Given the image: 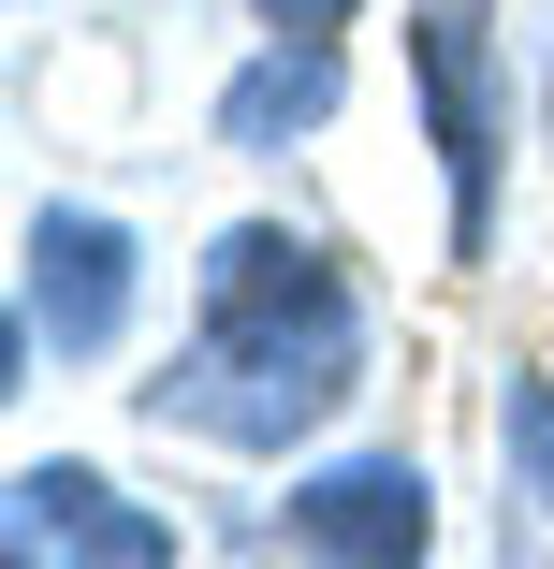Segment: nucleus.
<instances>
[{
    "instance_id": "1",
    "label": "nucleus",
    "mask_w": 554,
    "mask_h": 569,
    "mask_svg": "<svg viewBox=\"0 0 554 569\" xmlns=\"http://www.w3.org/2000/svg\"><path fill=\"white\" fill-rule=\"evenodd\" d=\"M365 395V292L351 263L292 234V219H234L190 278V351L147 380L161 438H219V452H292Z\"/></svg>"
},
{
    "instance_id": "2",
    "label": "nucleus",
    "mask_w": 554,
    "mask_h": 569,
    "mask_svg": "<svg viewBox=\"0 0 554 569\" xmlns=\"http://www.w3.org/2000/svg\"><path fill=\"white\" fill-rule=\"evenodd\" d=\"M409 102H423L437 176H453V263H482L496 249V147H511V88H496L482 0H409Z\"/></svg>"
},
{
    "instance_id": "3",
    "label": "nucleus",
    "mask_w": 554,
    "mask_h": 569,
    "mask_svg": "<svg viewBox=\"0 0 554 569\" xmlns=\"http://www.w3.org/2000/svg\"><path fill=\"white\" fill-rule=\"evenodd\" d=\"M132 292H147V263H132V234L102 204H44L30 219V278H16V321L44 336L59 366H102L132 336Z\"/></svg>"
},
{
    "instance_id": "4",
    "label": "nucleus",
    "mask_w": 554,
    "mask_h": 569,
    "mask_svg": "<svg viewBox=\"0 0 554 569\" xmlns=\"http://www.w3.org/2000/svg\"><path fill=\"white\" fill-rule=\"evenodd\" d=\"M292 540L321 569H423L437 555V482L409 452H336V468L292 482Z\"/></svg>"
},
{
    "instance_id": "5",
    "label": "nucleus",
    "mask_w": 554,
    "mask_h": 569,
    "mask_svg": "<svg viewBox=\"0 0 554 569\" xmlns=\"http://www.w3.org/2000/svg\"><path fill=\"white\" fill-rule=\"evenodd\" d=\"M0 540H16V569H175V526L147 497H118L102 468H16V511H0Z\"/></svg>"
},
{
    "instance_id": "6",
    "label": "nucleus",
    "mask_w": 554,
    "mask_h": 569,
    "mask_svg": "<svg viewBox=\"0 0 554 569\" xmlns=\"http://www.w3.org/2000/svg\"><path fill=\"white\" fill-rule=\"evenodd\" d=\"M321 118H336V30H278L234 88H219V147H249V161H278Z\"/></svg>"
},
{
    "instance_id": "7",
    "label": "nucleus",
    "mask_w": 554,
    "mask_h": 569,
    "mask_svg": "<svg viewBox=\"0 0 554 569\" xmlns=\"http://www.w3.org/2000/svg\"><path fill=\"white\" fill-rule=\"evenodd\" d=\"M511 482L554 511V380H511Z\"/></svg>"
},
{
    "instance_id": "8",
    "label": "nucleus",
    "mask_w": 554,
    "mask_h": 569,
    "mask_svg": "<svg viewBox=\"0 0 554 569\" xmlns=\"http://www.w3.org/2000/svg\"><path fill=\"white\" fill-rule=\"evenodd\" d=\"M249 16H263V30H351L365 0H249Z\"/></svg>"
},
{
    "instance_id": "9",
    "label": "nucleus",
    "mask_w": 554,
    "mask_h": 569,
    "mask_svg": "<svg viewBox=\"0 0 554 569\" xmlns=\"http://www.w3.org/2000/svg\"><path fill=\"white\" fill-rule=\"evenodd\" d=\"M540 132H554V59H540Z\"/></svg>"
}]
</instances>
